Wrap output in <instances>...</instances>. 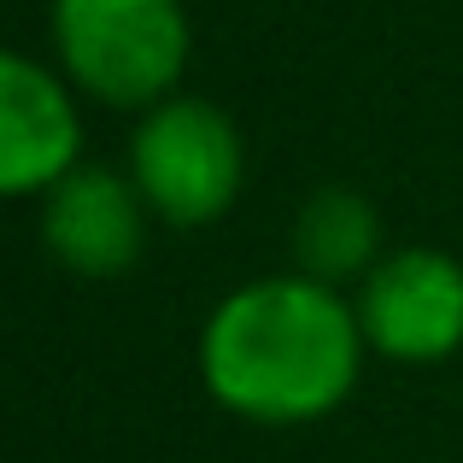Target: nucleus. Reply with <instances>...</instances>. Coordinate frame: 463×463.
I'll return each mask as SVG.
<instances>
[{"instance_id": "5", "label": "nucleus", "mask_w": 463, "mask_h": 463, "mask_svg": "<svg viewBox=\"0 0 463 463\" xmlns=\"http://www.w3.org/2000/svg\"><path fill=\"white\" fill-rule=\"evenodd\" d=\"M77 112L47 65L0 47V194H35L71 176Z\"/></svg>"}, {"instance_id": "3", "label": "nucleus", "mask_w": 463, "mask_h": 463, "mask_svg": "<svg viewBox=\"0 0 463 463\" xmlns=\"http://www.w3.org/2000/svg\"><path fill=\"white\" fill-rule=\"evenodd\" d=\"M136 188L170 223H212L241 188V136L217 106L165 100L136 136Z\"/></svg>"}, {"instance_id": "1", "label": "nucleus", "mask_w": 463, "mask_h": 463, "mask_svg": "<svg viewBox=\"0 0 463 463\" xmlns=\"http://www.w3.org/2000/svg\"><path fill=\"white\" fill-rule=\"evenodd\" d=\"M364 323L328 282L270 276L223 299L205 323L200 370L229 411L252 422H311L358 382Z\"/></svg>"}, {"instance_id": "2", "label": "nucleus", "mask_w": 463, "mask_h": 463, "mask_svg": "<svg viewBox=\"0 0 463 463\" xmlns=\"http://www.w3.org/2000/svg\"><path fill=\"white\" fill-rule=\"evenodd\" d=\"M53 42L65 71L106 106H147L188 65V18L176 0H59Z\"/></svg>"}, {"instance_id": "4", "label": "nucleus", "mask_w": 463, "mask_h": 463, "mask_svg": "<svg viewBox=\"0 0 463 463\" xmlns=\"http://www.w3.org/2000/svg\"><path fill=\"white\" fill-rule=\"evenodd\" d=\"M364 335L405 364H429L463 346V264L446 252H393L364 288Z\"/></svg>"}, {"instance_id": "7", "label": "nucleus", "mask_w": 463, "mask_h": 463, "mask_svg": "<svg viewBox=\"0 0 463 463\" xmlns=\"http://www.w3.org/2000/svg\"><path fill=\"white\" fill-rule=\"evenodd\" d=\"M375 247V212L358 200V194H317L299 217V252L317 270V282H335V276H352Z\"/></svg>"}, {"instance_id": "6", "label": "nucleus", "mask_w": 463, "mask_h": 463, "mask_svg": "<svg viewBox=\"0 0 463 463\" xmlns=\"http://www.w3.org/2000/svg\"><path fill=\"white\" fill-rule=\"evenodd\" d=\"M141 188H129L112 170H71L53 182L42 235L71 270L118 276L141 259Z\"/></svg>"}]
</instances>
